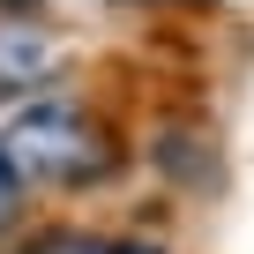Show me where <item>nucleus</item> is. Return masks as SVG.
<instances>
[{"mask_svg":"<svg viewBox=\"0 0 254 254\" xmlns=\"http://www.w3.org/2000/svg\"><path fill=\"white\" fill-rule=\"evenodd\" d=\"M0 150H8V165L23 180H53V187H90L120 165L112 135L97 127L90 105L45 90V97H23L0 112Z\"/></svg>","mask_w":254,"mask_h":254,"instance_id":"nucleus-1","label":"nucleus"},{"mask_svg":"<svg viewBox=\"0 0 254 254\" xmlns=\"http://www.w3.org/2000/svg\"><path fill=\"white\" fill-rule=\"evenodd\" d=\"M120 254H165V247H150V239H120Z\"/></svg>","mask_w":254,"mask_h":254,"instance_id":"nucleus-5","label":"nucleus"},{"mask_svg":"<svg viewBox=\"0 0 254 254\" xmlns=\"http://www.w3.org/2000/svg\"><path fill=\"white\" fill-rule=\"evenodd\" d=\"M15 254H120V239H97V232H75V224H53V232H30Z\"/></svg>","mask_w":254,"mask_h":254,"instance_id":"nucleus-3","label":"nucleus"},{"mask_svg":"<svg viewBox=\"0 0 254 254\" xmlns=\"http://www.w3.org/2000/svg\"><path fill=\"white\" fill-rule=\"evenodd\" d=\"M15 202H23V172L8 165V150H0V224L15 217Z\"/></svg>","mask_w":254,"mask_h":254,"instance_id":"nucleus-4","label":"nucleus"},{"mask_svg":"<svg viewBox=\"0 0 254 254\" xmlns=\"http://www.w3.org/2000/svg\"><path fill=\"white\" fill-rule=\"evenodd\" d=\"M53 60H60L53 38H38L30 23H0V82H38Z\"/></svg>","mask_w":254,"mask_h":254,"instance_id":"nucleus-2","label":"nucleus"}]
</instances>
